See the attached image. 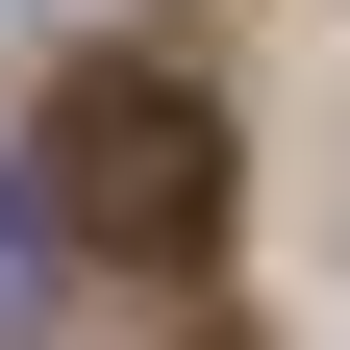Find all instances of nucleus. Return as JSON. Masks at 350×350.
I'll return each mask as SVG.
<instances>
[{"instance_id": "2", "label": "nucleus", "mask_w": 350, "mask_h": 350, "mask_svg": "<svg viewBox=\"0 0 350 350\" xmlns=\"http://www.w3.org/2000/svg\"><path fill=\"white\" fill-rule=\"evenodd\" d=\"M25 300H51V200L0 175V325H25Z\"/></svg>"}, {"instance_id": "1", "label": "nucleus", "mask_w": 350, "mask_h": 350, "mask_svg": "<svg viewBox=\"0 0 350 350\" xmlns=\"http://www.w3.org/2000/svg\"><path fill=\"white\" fill-rule=\"evenodd\" d=\"M51 226L75 250H200L226 226V100L200 75H75L51 100Z\"/></svg>"}]
</instances>
